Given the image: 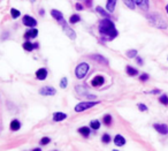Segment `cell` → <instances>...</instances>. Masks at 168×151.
<instances>
[{
	"instance_id": "1",
	"label": "cell",
	"mask_w": 168,
	"mask_h": 151,
	"mask_svg": "<svg viewBox=\"0 0 168 151\" xmlns=\"http://www.w3.org/2000/svg\"><path fill=\"white\" fill-rule=\"evenodd\" d=\"M99 32L102 36H106L107 39H109V40L114 39L119 35L114 22H112L111 19H106V17L104 20H101L99 23Z\"/></svg>"
},
{
	"instance_id": "2",
	"label": "cell",
	"mask_w": 168,
	"mask_h": 151,
	"mask_svg": "<svg viewBox=\"0 0 168 151\" xmlns=\"http://www.w3.org/2000/svg\"><path fill=\"white\" fill-rule=\"evenodd\" d=\"M148 20L153 27H156L158 29H166L167 28V23L164 21L161 15H159L158 13H152V14L148 15Z\"/></svg>"
},
{
	"instance_id": "3",
	"label": "cell",
	"mask_w": 168,
	"mask_h": 151,
	"mask_svg": "<svg viewBox=\"0 0 168 151\" xmlns=\"http://www.w3.org/2000/svg\"><path fill=\"white\" fill-rule=\"evenodd\" d=\"M100 102H98V100H94V102H82V103H79L76 106H75V112H77V113H80V112H84V111H86V110H89V108H91V107H93V106H96V105H98Z\"/></svg>"
},
{
	"instance_id": "4",
	"label": "cell",
	"mask_w": 168,
	"mask_h": 151,
	"mask_svg": "<svg viewBox=\"0 0 168 151\" xmlns=\"http://www.w3.org/2000/svg\"><path fill=\"white\" fill-rule=\"evenodd\" d=\"M89 68H90L89 64H86V62H81V64L76 67V69H75V75H76V77H77L79 80L84 78V77L86 76V74H87V72H89Z\"/></svg>"
},
{
	"instance_id": "5",
	"label": "cell",
	"mask_w": 168,
	"mask_h": 151,
	"mask_svg": "<svg viewBox=\"0 0 168 151\" xmlns=\"http://www.w3.org/2000/svg\"><path fill=\"white\" fill-rule=\"evenodd\" d=\"M22 23L25 25V27H30V28H33L37 25V21L36 19H33L32 16L30 15H24L22 17Z\"/></svg>"
},
{
	"instance_id": "6",
	"label": "cell",
	"mask_w": 168,
	"mask_h": 151,
	"mask_svg": "<svg viewBox=\"0 0 168 151\" xmlns=\"http://www.w3.org/2000/svg\"><path fill=\"white\" fill-rule=\"evenodd\" d=\"M39 93L42 96H54L57 93V90L52 86H43L39 89Z\"/></svg>"
},
{
	"instance_id": "7",
	"label": "cell",
	"mask_w": 168,
	"mask_h": 151,
	"mask_svg": "<svg viewBox=\"0 0 168 151\" xmlns=\"http://www.w3.org/2000/svg\"><path fill=\"white\" fill-rule=\"evenodd\" d=\"M51 15H52V17L54 19V20H57L60 24H62L64 22H66L65 21V19H64V15H62V13L60 12V10H57V9H52L51 10Z\"/></svg>"
},
{
	"instance_id": "8",
	"label": "cell",
	"mask_w": 168,
	"mask_h": 151,
	"mask_svg": "<svg viewBox=\"0 0 168 151\" xmlns=\"http://www.w3.org/2000/svg\"><path fill=\"white\" fill-rule=\"evenodd\" d=\"M153 128L158 133H160L161 135H167L168 134V126L165 124H156V125H153Z\"/></svg>"
},
{
	"instance_id": "9",
	"label": "cell",
	"mask_w": 168,
	"mask_h": 151,
	"mask_svg": "<svg viewBox=\"0 0 168 151\" xmlns=\"http://www.w3.org/2000/svg\"><path fill=\"white\" fill-rule=\"evenodd\" d=\"M90 58H91L92 60L97 61L98 64H101V65H104V66H107V65H108V60H107L105 57L100 56V54H93V56H90Z\"/></svg>"
},
{
	"instance_id": "10",
	"label": "cell",
	"mask_w": 168,
	"mask_h": 151,
	"mask_svg": "<svg viewBox=\"0 0 168 151\" xmlns=\"http://www.w3.org/2000/svg\"><path fill=\"white\" fill-rule=\"evenodd\" d=\"M105 83V78H104V76L101 75H97L94 76L92 80H91V85L92 86H100V85H102Z\"/></svg>"
},
{
	"instance_id": "11",
	"label": "cell",
	"mask_w": 168,
	"mask_h": 151,
	"mask_svg": "<svg viewBox=\"0 0 168 151\" xmlns=\"http://www.w3.org/2000/svg\"><path fill=\"white\" fill-rule=\"evenodd\" d=\"M37 36H38V30L36 28H31L30 30H28V31L24 32V38L27 40L30 39V38H36Z\"/></svg>"
},
{
	"instance_id": "12",
	"label": "cell",
	"mask_w": 168,
	"mask_h": 151,
	"mask_svg": "<svg viewBox=\"0 0 168 151\" xmlns=\"http://www.w3.org/2000/svg\"><path fill=\"white\" fill-rule=\"evenodd\" d=\"M48 75V72H47V69L46 68H39L37 72H36V77L38 78V80H40V81H44L46 77Z\"/></svg>"
},
{
	"instance_id": "13",
	"label": "cell",
	"mask_w": 168,
	"mask_h": 151,
	"mask_svg": "<svg viewBox=\"0 0 168 151\" xmlns=\"http://www.w3.org/2000/svg\"><path fill=\"white\" fill-rule=\"evenodd\" d=\"M134 3L137 5L143 10H148L149 9V0H134Z\"/></svg>"
},
{
	"instance_id": "14",
	"label": "cell",
	"mask_w": 168,
	"mask_h": 151,
	"mask_svg": "<svg viewBox=\"0 0 168 151\" xmlns=\"http://www.w3.org/2000/svg\"><path fill=\"white\" fill-rule=\"evenodd\" d=\"M62 29H64V31L66 32V35H67L70 39H75V38H76V32H75L73 29H70V28L68 27V24L64 25V27H62Z\"/></svg>"
},
{
	"instance_id": "15",
	"label": "cell",
	"mask_w": 168,
	"mask_h": 151,
	"mask_svg": "<svg viewBox=\"0 0 168 151\" xmlns=\"http://www.w3.org/2000/svg\"><path fill=\"white\" fill-rule=\"evenodd\" d=\"M67 119V114L66 113H62V112H55L53 113V120L55 122H60V121H64Z\"/></svg>"
},
{
	"instance_id": "16",
	"label": "cell",
	"mask_w": 168,
	"mask_h": 151,
	"mask_svg": "<svg viewBox=\"0 0 168 151\" xmlns=\"http://www.w3.org/2000/svg\"><path fill=\"white\" fill-rule=\"evenodd\" d=\"M114 144L116 147H123L126 144V139L122 135H116L114 137Z\"/></svg>"
},
{
	"instance_id": "17",
	"label": "cell",
	"mask_w": 168,
	"mask_h": 151,
	"mask_svg": "<svg viewBox=\"0 0 168 151\" xmlns=\"http://www.w3.org/2000/svg\"><path fill=\"white\" fill-rule=\"evenodd\" d=\"M115 5H116V0H107V2H106V9L108 10V13L114 12Z\"/></svg>"
},
{
	"instance_id": "18",
	"label": "cell",
	"mask_w": 168,
	"mask_h": 151,
	"mask_svg": "<svg viewBox=\"0 0 168 151\" xmlns=\"http://www.w3.org/2000/svg\"><path fill=\"white\" fill-rule=\"evenodd\" d=\"M20 128H21V122H20L18 120L14 119V120L10 122V129H12L13 132H16V130H18Z\"/></svg>"
},
{
	"instance_id": "19",
	"label": "cell",
	"mask_w": 168,
	"mask_h": 151,
	"mask_svg": "<svg viewBox=\"0 0 168 151\" xmlns=\"http://www.w3.org/2000/svg\"><path fill=\"white\" fill-rule=\"evenodd\" d=\"M90 132H91V129H90V127H81V128H79V133L84 136V137H87L89 135H90Z\"/></svg>"
},
{
	"instance_id": "20",
	"label": "cell",
	"mask_w": 168,
	"mask_h": 151,
	"mask_svg": "<svg viewBox=\"0 0 168 151\" xmlns=\"http://www.w3.org/2000/svg\"><path fill=\"white\" fill-rule=\"evenodd\" d=\"M96 10H97V12H98V13H99V14H100V15H101L102 17H106V19H111V14H109V13H107V12H106V10H105L104 8H101L100 6H98V7L96 8Z\"/></svg>"
},
{
	"instance_id": "21",
	"label": "cell",
	"mask_w": 168,
	"mask_h": 151,
	"mask_svg": "<svg viewBox=\"0 0 168 151\" xmlns=\"http://www.w3.org/2000/svg\"><path fill=\"white\" fill-rule=\"evenodd\" d=\"M126 72H127V74L129 76H136L138 74V71L135 69V68L131 67V66H127V67H126Z\"/></svg>"
},
{
	"instance_id": "22",
	"label": "cell",
	"mask_w": 168,
	"mask_h": 151,
	"mask_svg": "<svg viewBox=\"0 0 168 151\" xmlns=\"http://www.w3.org/2000/svg\"><path fill=\"white\" fill-rule=\"evenodd\" d=\"M22 46H23V49H24L25 51H28V52H31V51H32V50L35 49V45H33L32 43H30L29 40H27V42H24Z\"/></svg>"
},
{
	"instance_id": "23",
	"label": "cell",
	"mask_w": 168,
	"mask_h": 151,
	"mask_svg": "<svg viewBox=\"0 0 168 151\" xmlns=\"http://www.w3.org/2000/svg\"><path fill=\"white\" fill-rule=\"evenodd\" d=\"M80 21H81V16L77 15V14H73V15L70 16V19H69V23H70V24H75V23H77V22H80Z\"/></svg>"
},
{
	"instance_id": "24",
	"label": "cell",
	"mask_w": 168,
	"mask_h": 151,
	"mask_svg": "<svg viewBox=\"0 0 168 151\" xmlns=\"http://www.w3.org/2000/svg\"><path fill=\"white\" fill-rule=\"evenodd\" d=\"M102 121H104V124H105L106 126H111V125H112V122H113V118H112V115H111V114H106V115L104 117Z\"/></svg>"
},
{
	"instance_id": "25",
	"label": "cell",
	"mask_w": 168,
	"mask_h": 151,
	"mask_svg": "<svg viewBox=\"0 0 168 151\" xmlns=\"http://www.w3.org/2000/svg\"><path fill=\"white\" fill-rule=\"evenodd\" d=\"M90 128H92V129H94V130L99 129V128H100V121H99V120H92V121L90 122Z\"/></svg>"
},
{
	"instance_id": "26",
	"label": "cell",
	"mask_w": 168,
	"mask_h": 151,
	"mask_svg": "<svg viewBox=\"0 0 168 151\" xmlns=\"http://www.w3.org/2000/svg\"><path fill=\"white\" fill-rule=\"evenodd\" d=\"M10 15H12L13 19H17V17L21 16V13H20V10H17V9H15V8H12V9H10Z\"/></svg>"
},
{
	"instance_id": "27",
	"label": "cell",
	"mask_w": 168,
	"mask_h": 151,
	"mask_svg": "<svg viewBox=\"0 0 168 151\" xmlns=\"http://www.w3.org/2000/svg\"><path fill=\"white\" fill-rule=\"evenodd\" d=\"M127 57L128 58H136L137 57V50H129V51H127Z\"/></svg>"
},
{
	"instance_id": "28",
	"label": "cell",
	"mask_w": 168,
	"mask_h": 151,
	"mask_svg": "<svg viewBox=\"0 0 168 151\" xmlns=\"http://www.w3.org/2000/svg\"><path fill=\"white\" fill-rule=\"evenodd\" d=\"M67 84H68L67 77H62L61 81H60V88H61V89H66V88H67Z\"/></svg>"
},
{
	"instance_id": "29",
	"label": "cell",
	"mask_w": 168,
	"mask_h": 151,
	"mask_svg": "<svg viewBox=\"0 0 168 151\" xmlns=\"http://www.w3.org/2000/svg\"><path fill=\"white\" fill-rule=\"evenodd\" d=\"M101 141H102L104 144H108V143L111 142V136H109L108 134H104L102 137H101Z\"/></svg>"
},
{
	"instance_id": "30",
	"label": "cell",
	"mask_w": 168,
	"mask_h": 151,
	"mask_svg": "<svg viewBox=\"0 0 168 151\" xmlns=\"http://www.w3.org/2000/svg\"><path fill=\"white\" fill-rule=\"evenodd\" d=\"M159 102H160L161 104H164V105H166V106H167V105H168V97H167V95H163V96L159 98Z\"/></svg>"
},
{
	"instance_id": "31",
	"label": "cell",
	"mask_w": 168,
	"mask_h": 151,
	"mask_svg": "<svg viewBox=\"0 0 168 151\" xmlns=\"http://www.w3.org/2000/svg\"><path fill=\"white\" fill-rule=\"evenodd\" d=\"M51 142V139L50 137H43L40 141H39V144L40 146H46V144H48Z\"/></svg>"
},
{
	"instance_id": "32",
	"label": "cell",
	"mask_w": 168,
	"mask_h": 151,
	"mask_svg": "<svg viewBox=\"0 0 168 151\" xmlns=\"http://www.w3.org/2000/svg\"><path fill=\"white\" fill-rule=\"evenodd\" d=\"M124 1V3L129 7V8H131V9H134L135 8V3H134V0H123Z\"/></svg>"
},
{
	"instance_id": "33",
	"label": "cell",
	"mask_w": 168,
	"mask_h": 151,
	"mask_svg": "<svg viewBox=\"0 0 168 151\" xmlns=\"http://www.w3.org/2000/svg\"><path fill=\"white\" fill-rule=\"evenodd\" d=\"M137 106H138L139 111H142V112H145V111H148V106H146V105H144V104H138Z\"/></svg>"
},
{
	"instance_id": "34",
	"label": "cell",
	"mask_w": 168,
	"mask_h": 151,
	"mask_svg": "<svg viewBox=\"0 0 168 151\" xmlns=\"http://www.w3.org/2000/svg\"><path fill=\"white\" fill-rule=\"evenodd\" d=\"M139 80H141L142 82H145V81L149 80V75H148V74H142V75L139 76Z\"/></svg>"
},
{
	"instance_id": "35",
	"label": "cell",
	"mask_w": 168,
	"mask_h": 151,
	"mask_svg": "<svg viewBox=\"0 0 168 151\" xmlns=\"http://www.w3.org/2000/svg\"><path fill=\"white\" fill-rule=\"evenodd\" d=\"M75 7H76V9H77V10H83L84 9L83 6H82L81 3H76V5H75Z\"/></svg>"
},
{
	"instance_id": "36",
	"label": "cell",
	"mask_w": 168,
	"mask_h": 151,
	"mask_svg": "<svg viewBox=\"0 0 168 151\" xmlns=\"http://www.w3.org/2000/svg\"><path fill=\"white\" fill-rule=\"evenodd\" d=\"M151 93H153V95H158V93H160V90H158V89H156V90H152V91H150Z\"/></svg>"
},
{
	"instance_id": "37",
	"label": "cell",
	"mask_w": 168,
	"mask_h": 151,
	"mask_svg": "<svg viewBox=\"0 0 168 151\" xmlns=\"http://www.w3.org/2000/svg\"><path fill=\"white\" fill-rule=\"evenodd\" d=\"M136 59H137V62H138V65H143V60H142L139 57H136Z\"/></svg>"
},
{
	"instance_id": "38",
	"label": "cell",
	"mask_w": 168,
	"mask_h": 151,
	"mask_svg": "<svg viewBox=\"0 0 168 151\" xmlns=\"http://www.w3.org/2000/svg\"><path fill=\"white\" fill-rule=\"evenodd\" d=\"M85 2H86V6H92V0H85Z\"/></svg>"
},
{
	"instance_id": "39",
	"label": "cell",
	"mask_w": 168,
	"mask_h": 151,
	"mask_svg": "<svg viewBox=\"0 0 168 151\" xmlns=\"http://www.w3.org/2000/svg\"><path fill=\"white\" fill-rule=\"evenodd\" d=\"M39 14H40V15H44V10H43V9H40V10H39Z\"/></svg>"
},
{
	"instance_id": "40",
	"label": "cell",
	"mask_w": 168,
	"mask_h": 151,
	"mask_svg": "<svg viewBox=\"0 0 168 151\" xmlns=\"http://www.w3.org/2000/svg\"><path fill=\"white\" fill-rule=\"evenodd\" d=\"M166 10H167V13H168V5L166 6Z\"/></svg>"
}]
</instances>
